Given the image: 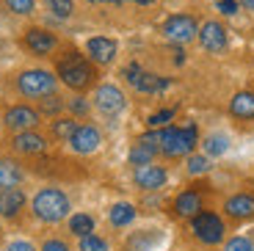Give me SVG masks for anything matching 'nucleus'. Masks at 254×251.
<instances>
[{
    "mask_svg": "<svg viewBox=\"0 0 254 251\" xmlns=\"http://www.w3.org/2000/svg\"><path fill=\"white\" fill-rule=\"evenodd\" d=\"M33 213L45 224H58L69 215V199L58 188H45L33 196Z\"/></svg>",
    "mask_w": 254,
    "mask_h": 251,
    "instance_id": "1",
    "label": "nucleus"
},
{
    "mask_svg": "<svg viewBox=\"0 0 254 251\" xmlns=\"http://www.w3.org/2000/svg\"><path fill=\"white\" fill-rule=\"evenodd\" d=\"M58 77H61V83H66L69 88L83 91V88H89L91 83H94V66H91L80 53H69L66 58L58 61Z\"/></svg>",
    "mask_w": 254,
    "mask_h": 251,
    "instance_id": "2",
    "label": "nucleus"
},
{
    "mask_svg": "<svg viewBox=\"0 0 254 251\" xmlns=\"http://www.w3.org/2000/svg\"><path fill=\"white\" fill-rule=\"evenodd\" d=\"M158 141H160V152L166 157H183L190 155L193 146H196V127L188 125V127H163L158 132Z\"/></svg>",
    "mask_w": 254,
    "mask_h": 251,
    "instance_id": "3",
    "label": "nucleus"
},
{
    "mask_svg": "<svg viewBox=\"0 0 254 251\" xmlns=\"http://www.w3.org/2000/svg\"><path fill=\"white\" fill-rule=\"evenodd\" d=\"M17 88L25 97H47L56 91V77L47 69H28L17 77Z\"/></svg>",
    "mask_w": 254,
    "mask_h": 251,
    "instance_id": "4",
    "label": "nucleus"
},
{
    "mask_svg": "<svg viewBox=\"0 0 254 251\" xmlns=\"http://www.w3.org/2000/svg\"><path fill=\"white\" fill-rule=\"evenodd\" d=\"M163 33H166V39L174 42V44H188L190 39H196L199 25L190 14H172V17L163 22Z\"/></svg>",
    "mask_w": 254,
    "mask_h": 251,
    "instance_id": "5",
    "label": "nucleus"
},
{
    "mask_svg": "<svg viewBox=\"0 0 254 251\" xmlns=\"http://www.w3.org/2000/svg\"><path fill=\"white\" fill-rule=\"evenodd\" d=\"M193 235H196L202 243H207V246H216V243H221L224 240V221L218 218L216 213H196L193 215Z\"/></svg>",
    "mask_w": 254,
    "mask_h": 251,
    "instance_id": "6",
    "label": "nucleus"
},
{
    "mask_svg": "<svg viewBox=\"0 0 254 251\" xmlns=\"http://www.w3.org/2000/svg\"><path fill=\"white\" fill-rule=\"evenodd\" d=\"M94 105L102 116H111V119H114V116H119L127 108V100L116 86H100L94 91Z\"/></svg>",
    "mask_w": 254,
    "mask_h": 251,
    "instance_id": "7",
    "label": "nucleus"
},
{
    "mask_svg": "<svg viewBox=\"0 0 254 251\" xmlns=\"http://www.w3.org/2000/svg\"><path fill=\"white\" fill-rule=\"evenodd\" d=\"M125 75H127V80L133 83L135 91H141V94H160L163 88H169V80H166V77H158V75H152V72L138 69V63L127 66Z\"/></svg>",
    "mask_w": 254,
    "mask_h": 251,
    "instance_id": "8",
    "label": "nucleus"
},
{
    "mask_svg": "<svg viewBox=\"0 0 254 251\" xmlns=\"http://www.w3.org/2000/svg\"><path fill=\"white\" fill-rule=\"evenodd\" d=\"M100 144H102V135L91 125H77V130L72 132V138H69V146L77 155H91V152L100 149Z\"/></svg>",
    "mask_w": 254,
    "mask_h": 251,
    "instance_id": "9",
    "label": "nucleus"
},
{
    "mask_svg": "<svg viewBox=\"0 0 254 251\" xmlns=\"http://www.w3.org/2000/svg\"><path fill=\"white\" fill-rule=\"evenodd\" d=\"M196 36H199V44H202L207 53H221L224 47H227V28H224L221 22H216V19L204 22Z\"/></svg>",
    "mask_w": 254,
    "mask_h": 251,
    "instance_id": "10",
    "label": "nucleus"
},
{
    "mask_svg": "<svg viewBox=\"0 0 254 251\" xmlns=\"http://www.w3.org/2000/svg\"><path fill=\"white\" fill-rule=\"evenodd\" d=\"M133 180H135V185H138V188H144V190H158V188H163V185H166V169L152 166V163L135 166Z\"/></svg>",
    "mask_w": 254,
    "mask_h": 251,
    "instance_id": "11",
    "label": "nucleus"
},
{
    "mask_svg": "<svg viewBox=\"0 0 254 251\" xmlns=\"http://www.w3.org/2000/svg\"><path fill=\"white\" fill-rule=\"evenodd\" d=\"M36 125H39V111H33V108L14 105L6 111V127H11V130L22 132V130H33Z\"/></svg>",
    "mask_w": 254,
    "mask_h": 251,
    "instance_id": "12",
    "label": "nucleus"
},
{
    "mask_svg": "<svg viewBox=\"0 0 254 251\" xmlns=\"http://www.w3.org/2000/svg\"><path fill=\"white\" fill-rule=\"evenodd\" d=\"M58 39L53 36L50 31H45V28H28L25 31V47L31 53H36V56H47V53L56 50Z\"/></svg>",
    "mask_w": 254,
    "mask_h": 251,
    "instance_id": "13",
    "label": "nucleus"
},
{
    "mask_svg": "<svg viewBox=\"0 0 254 251\" xmlns=\"http://www.w3.org/2000/svg\"><path fill=\"white\" fill-rule=\"evenodd\" d=\"M86 53L94 63H111L116 58V42L108 36H91L86 42Z\"/></svg>",
    "mask_w": 254,
    "mask_h": 251,
    "instance_id": "14",
    "label": "nucleus"
},
{
    "mask_svg": "<svg viewBox=\"0 0 254 251\" xmlns=\"http://www.w3.org/2000/svg\"><path fill=\"white\" fill-rule=\"evenodd\" d=\"M25 207V193L19 188H0V215L14 218L19 210Z\"/></svg>",
    "mask_w": 254,
    "mask_h": 251,
    "instance_id": "15",
    "label": "nucleus"
},
{
    "mask_svg": "<svg viewBox=\"0 0 254 251\" xmlns=\"http://www.w3.org/2000/svg\"><path fill=\"white\" fill-rule=\"evenodd\" d=\"M14 149L22 152V155H39V152L47 149V141L33 130H22V132H17V138H14Z\"/></svg>",
    "mask_w": 254,
    "mask_h": 251,
    "instance_id": "16",
    "label": "nucleus"
},
{
    "mask_svg": "<svg viewBox=\"0 0 254 251\" xmlns=\"http://www.w3.org/2000/svg\"><path fill=\"white\" fill-rule=\"evenodd\" d=\"M174 213L180 218H193L196 213H202V196L196 190H183V193L174 199Z\"/></svg>",
    "mask_w": 254,
    "mask_h": 251,
    "instance_id": "17",
    "label": "nucleus"
},
{
    "mask_svg": "<svg viewBox=\"0 0 254 251\" xmlns=\"http://www.w3.org/2000/svg\"><path fill=\"white\" fill-rule=\"evenodd\" d=\"M229 218H252L254 215V196L252 193H238L229 196L227 204H224Z\"/></svg>",
    "mask_w": 254,
    "mask_h": 251,
    "instance_id": "18",
    "label": "nucleus"
},
{
    "mask_svg": "<svg viewBox=\"0 0 254 251\" xmlns=\"http://www.w3.org/2000/svg\"><path fill=\"white\" fill-rule=\"evenodd\" d=\"M229 113L238 119H254V91H238L229 100Z\"/></svg>",
    "mask_w": 254,
    "mask_h": 251,
    "instance_id": "19",
    "label": "nucleus"
},
{
    "mask_svg": "<svg viewBox=\"0 0 254 251\" xmlns=\"http://www.w3.org/2000/svg\"><path fill=\"white\" fill-rule=\"evenodd\" d=\"M22 182V169L11 160H0V188H17Z\"/></svg>",
    "mask_w": 254,
    "mask_h": 251,
    "instance_id": "20",
    "label": "nucleus"
},
{
    "mask_svg": "<svg viewBox=\"0 0 254 251\" xmlns=\"http://www.w3.org/2000/svg\"><path fill=\"white\" fill-rule=\"evenodd\" d=\"M133 218H135V207L130 201H119V204L111 207V224L114 226H127L133 224Z\"/></svg>",
    "mask_w": 254,
    "mask_h": 251,
    "instance_id": "21",
    "label": "nucleus"
},
{
    "mask_svg": "<svg viewBox=\"0 0 254 251\" xmlns=\"http://www.w3.org/2000/svg\"><path fill=\"white\" fill-rule=\"evenodd\" d=\"M69 232L77 235V238H83V235H91L94 232V218H91L89 213H75L69 218Z\"/></svg>",
    "mask_w": 254,
    "mask_h": 251,
    "instance_id": "22",
    "label": "nucleus"
},
{
    "mask_svg": "<svg viewBox=\"0 0 254 251\" xmlns=\"http://www.w3.org/2000/svg\"><path fill=\"white\" fill-rule=\"evenodd\" d=\"M202 146H204V155H207V157H221L224 152L229 149V138H227V135H218V132H216V135H207Z\"/></svg>",
    "mask_w": 254,
    "mask_h": 251,
    "instance_id": "23",
    "label": "nucleus"
},
{
    "mask_svg": "<svg viewBox=\"0 0 254 251\" xmlns=\"http://www.w3.org/2000/svg\"><path fill=\"white\" fill-rule=\"evenodd\" d=\"M152 157H155V149H152V146H146V144H141V141L130 149V163H133V166L152 163Z\"/></svg>",
    "mask_w": 254,
    "mask_h": 251,
    "instance_id": "24",
    "label": "nucleus"
},
{
    "mask_svg": "<svg viewBox=\"0 0 254 251\" xmlns=\"http://www.w3.org/2000/svg\"><path fill=\"white\" fill-rule=\"evenodd\" d=\"M47 8H50V14H56L58 19H66L72 17V11H75V3L72 0H45Z\"/></svg>",
    "mask_w": 254,
    "mask_h": 251,
    "instance_id": "25",
    "label": "nucleus"
},
{
    "mask_svg": "<svg viewBox=\"0 0 254 251\" xmlns=\"http://www.w3.org/2000/svg\"><path fill=\"white\" fill-rule=\"evenodd\" d=\"M75 130H77V122L75 119H58V122H53V135H56V138H66V141H69Z\"/></svg>",
    "mask_w": 254,
    "mask_h": 251,
    "instance_id": "26",
    "label": "nucleus"
},
{
    "mask_svg": "<svg viewBox=\"0 0 254 251\" xmlns=\"http://www.w3.org/2000/svg\"><path fill=\"white\" fill-rule=\"evenodd\" d=\"M80 251H108V243L97 235H83L80 238Z\"/></svg>",
    "mask_w": 254,
    "mask_h": 251,
    "instance_id": "27",
    "label": "nucleus"
},
{
    "mask_svg": "<svg viewBox=\"0 0 254 251\" xmlns=\"http://www.w3.org/2000/svg\"><path fill=\"white\" fill-rule=\"evenodd\" d=\"M8 6V11L19 14V17H25V14L33 11V6H36V0H3Z\"/></svg>",
    "mask_w": 254,
    "mask_h": 251,
    "instance_id": "28",
    "label": "nucleus"
},
{
    "mask_svg": "<svg viewBox=\"0 0 254 251\" xmlns=\"http://www.w3.org/2000/svg\"><path fill=\"white\" fill-rule=\"evenodd\" d=\"M210 169L207 155H190L188 157V174H204Z\"/></svg>",
    "mask_w": 254,
    "mask_h": 251,
    "instance_id": "29",
    "label": "nucleus"
},
{
    "mask_svg": "<svg viewBox=\"0 0 254 251\" xmlns=\"http://www.w3.org/2000/svg\"><path fill=\"white\" fill-rule=\"evenodd\" d=\"M224 251H254V243L246 238H229L224 243Z\"/></svg>",
    "mask_w": 254,
    "mask_h": 251,
    "instance_id": "30",
    "label": "nucleus"
},
{
    "mask_svg": "<svg viewBox=\"0 0 254 251\" xmlns=\"http://www.w3.org/2000/svg\"><path fill=\"white\" fill-rule=\"evenodd\" d=\"M174 116V111L172 108H166V111H158V113H152L149 116V127H160V125H166V122Z\"/></svg>",
    "mask_w": 254,
    "mask_h": 251,
    "instance_id": "31",
    "label": "nucleus"
},
{
    "mask_svg": "<svg viewBox=\"0 0 254 251\" xmlns=\"http://www.w3.org/2000/svg\"><path fill=\"white\" fill-rule=\"evenodd\" d=\"M61 108H64V102L58 100L56 94H47V100L42 102V111H45V113H58Z\"/></svg>",
    "mask_w": 254,
    "mask_h": 251,
    "instance_id": "32",
    "label": "nucleus"
},
{
    "mask_svg": "<svg viewBox=\"0 0 254 251\" xmlns=\"http://www.w3.org/2000/svg\"><path fill=\"white\" fill-rule=\"evenodd\" d=\"M218 11L227 14V17L238 14V0H218Z\"/></svg>",
    "mask_w": 254,
    "mask_h": 251,
    "instance_id": "33",
    "label": "nucleus"
},
{
    "mask_svg": "<svg viewBox=\"0 0 254 251\" xmlns=\"http://www.w3.org/2000/svg\"><path fill=\"white\" fill-rule=\"evenodd\" d=\"M69 111H72V113H77V116H83V113L89 111V105H86V100H83V97H77V100H72V102H69Z\"/></svg>",
    "mask_w": 254,
    "mask_h": 251,
    "instance_id": "34",
    "label": "nucleus"
},
{
    "mask_svg": "<svg viewBox=\"0 0 254 251\" xmlns=\"http://www.w3.org/2000/svg\"><path fill=\"white\" fill-rule=\"evenodd\" d=\"M42 251H69V246L64 243V240H47V243L42 246Z\"/></svg>",
    "mask_w": 254,
    "mask_h": 251,
    "instance_id": "35",
    "label": "nucleus"
},
{
    "mask_svg": "<svg viewBox=\"0 0 254 251\" xmlns=\"http://www.w3.org/2000/svg\"><path fill=\"white\" fill-rule=\"evenodd\" d=\"M6 251H36V249H33L28 240H14V243L6 246Z\"/></svg>",
    "mask_w": 254,
    "mask_h": 251,
    "instance_id": "36",
    "label": "nucleus"
},
{
    "mask_svg": "<svg viewBox=\"0 0 254 251\" xmlns=\"http://www.w3.org/2000/svg\"><path fill=\"white\" fill-rule=\"evenodd\" d=\"M238 6H243L246 11H254V0H238Z\"/></svg>",
    "mask_w": 254,
    "mask_h": 251,
    "instance_id": "37",
    "label": "nucleus"
}]
</instances>
